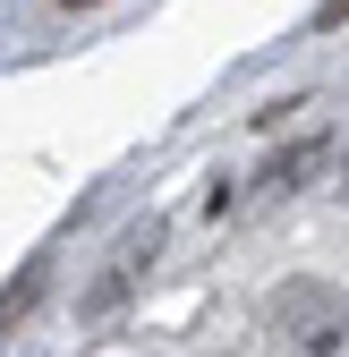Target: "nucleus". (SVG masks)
Segmentation results:
<instances>
[{
	"label": "nucleus",
	"instance_id": "f03ea898",
	"mask_svg": "<svg viewBox=\"0 0 349 357\" xmlns=\"http://www.w3.org/2000/svg\"><path fill=\"white\" fill-rule=\"evenodd\" d=\"M34 289H43V264H34V273H26L17 289H0V332H9V324L26 315V298H34Z\"/></svg>",
	"mask_w": 349,
	"mask_h": 357
},
{
	"label": "nucleus",
	"instance_id": "f257e3e1",
	"mask_svg": "<svg viewBox=\"0 0 349 357\" xmlns=\"http://www.w3.org/2000/svg\"><path fill=\"white\" fill-rule=\"evenodd\" d=\"M273 332L298 357H349V289L341 281H315V273L281 281L273 289Z\"/></svg>",
	"mask_w": 349,
	"mask_h": 357
},
{
	"label": "nucleus",
	"instance_id": "7ed1b4c3",
	"mask_svg": "<svg viewBox=\"0 0 349 357\" xmlns=\"http://www.w3.org/2000/svg\"><path fill=\"white\" fill-rule=\"evenodd\" d=\"M315 26H349V0H324V9H315Z\"/></svg>",
	"mask_w": 349,
	"mask_h": 357
},
{
	"label": "nucleus",
	"instance_id": "39448f33",
	"mask_svg": "<svg viewBox=\"0 0 349 357\" xmlns=\"http://www.w3.org/2000/svg\"><path fill=\"white\" fill-rule=\"evenodd\" d=\"M341 188H349V170H341Z\"/></svg>",
	"mask_w": 349,
	"mask_h": 357
},
{
	"label": "nucleus",
	"instance_id": "20e7f679",
	"mask_svg": "<svg viewBox=\"0 0 349 357\" xmlns=\"http://www.w3.org/2000/svg\"><path fill=\"white\" fill-rule=\"evenodd\" d=\"M52 9H94V0H52Z\"/></svg>",
	"mask_w": 349,
	"mask_h": 357
}]
</instances>
